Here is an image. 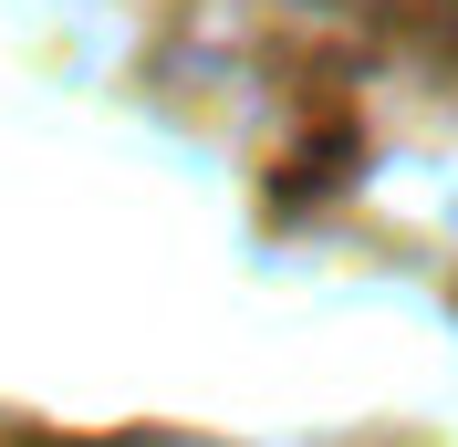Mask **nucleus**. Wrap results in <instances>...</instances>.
<instances>
[{
    "instance_id": "nucleus-1",
    "label": "nucleus",
    "mask_w": 458,
    "mask_h": 447,
    "mask_svg": "<svg viewBox=\"0 0 458 447\" xmlns=\"http://www.w3.org/2000/svg\"><path fill=\"white\" fill-rule=\"evenodd\" d=\"M250 21H302V31H386V21H458V0H240Z\"/></svg>"
}]
</instances>
